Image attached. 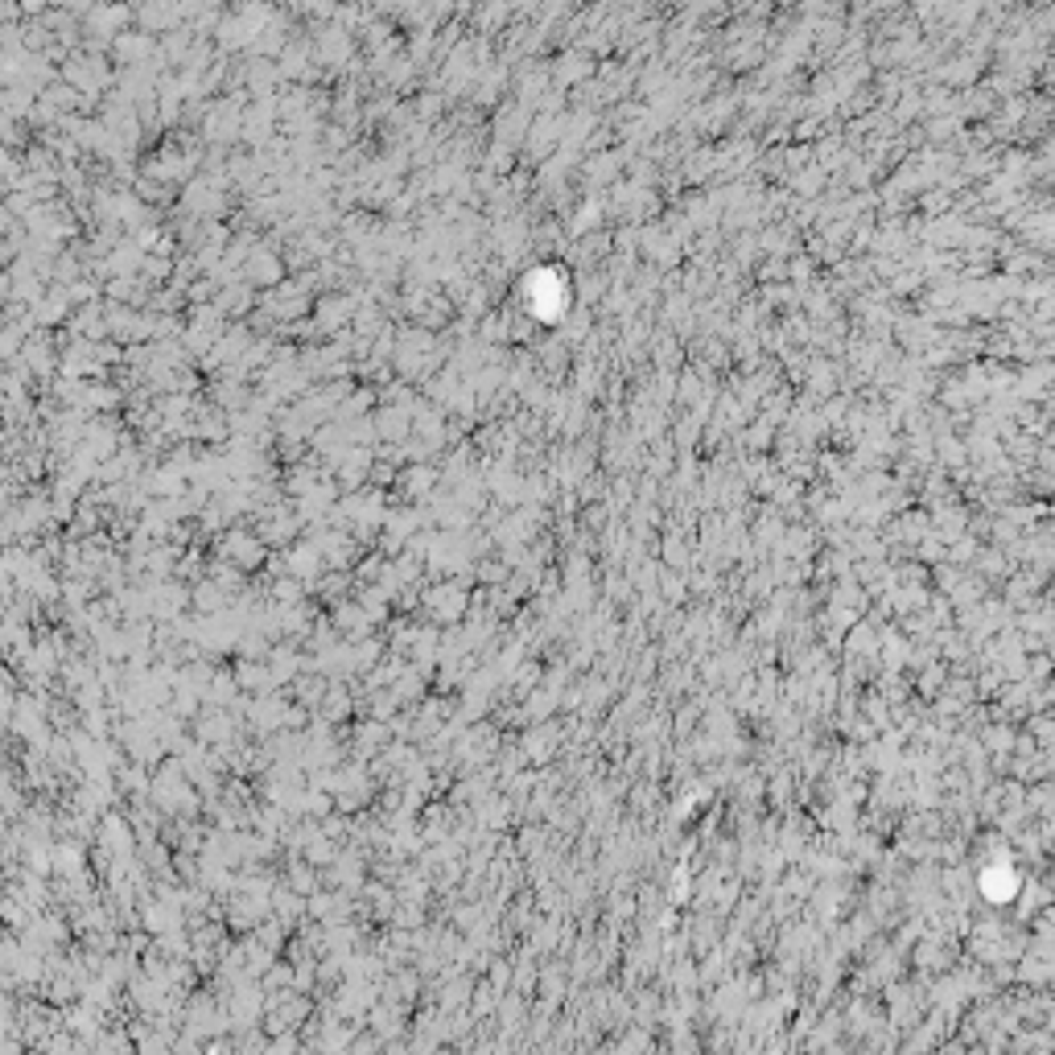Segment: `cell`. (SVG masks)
Here are the masks:
<instances>
[{"mask_svg":"<svg viewBox=\"0 0 1055 1055\" xmlns=\"http://www.w3.org/2000/svg\"><path fill=\"white\" fill-rule=\"evenodd\" d=\"M13 231V214H9V206H0V235H9Z\"/></svg>","mask_w":1055,"mask_h":1055,"instance_id":"5b68a950","label":"cell"},{"mask_svg":"<svg viewBox=\"0 0 1055 1055\" xmlns=\"http://www.w3.org/2000/svg\"><path fill=\"white\" fill-rule=\"evenodd\" d=\"M9 495H13V490L4 487V482H0V515H4V512H9V507H13V503H9Z\"/></svg>","mask_w":1055,"mask_h":1055,"instance_id":"8992f818","label":"cell"},{"mask_svg":"<svg viewBox=\"0 0 1055 1055\" xmlns=\"http://www.w3.org/2000/svg\"><path fill=\"white\" fill-rule=\"evenodd\" d=\"M42 104H50L54 112H58V107H71L75 104V91H71V87H50V91L42 96Z\"/></svg>","mask_w":1055,"mask_h":1055,"instance_id":"3957f363","label":"cell"},{"mask_svg":"<svg viewBox=\"0 0 1055 1055\" xmlns=\"http://www.w3.org/2000/svg\"><path fill=\"white\" fill-rule=\"evenodd\" d=\"M63 309H66L63 293H46V297L29 309V314H33V326H54V322L63 318Z\"/></svg>","mask_w":1055,"mask_h":1055,"instance_id":"6da1fadb","label":"cell"},{"mask_svg":"<svg viewBox=\"0 0 1055 1055\" xmlns=\"http://www.w3.org/2000/svg\"><path fill=\"white\" fill-rule=\"evenodd\" d=\"M21 347H25V334H21V331H13V326H0V363L21 359Z\"/></svg>","mask_w":1055,"mask_h":1055,"instance_id":"7a4b0ae2","label":"cell"},{"mask_svg":"<svg viewBox=\"0 0 1055 1055\" xmlns=\"http://www.w3.org/2000/svg\"><path fill=\"white\" fill-rule=\"evenodd\" d=\"M13 293V277H9V268H0V301L9 297Z\"/></svg>","mask_w":1055,"mask_h":1055,"instance_id":"277c9868","label":"cell"}]
</instances>
